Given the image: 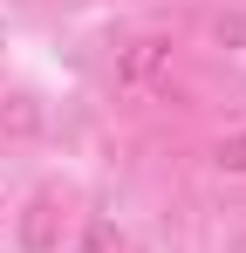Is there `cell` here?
Listing matches in <instances>:
<instances>
[{
	"instance_id": "4",
	"label": "cell",
	"mask_w": 246,
	"mask_h": 253,
	"mask_svg": "<svg viewBox=\"0 0 246 253\" xmlns=\"http://www.w3.org/2000/svg\"><path fill=\"white\" fill-rule=\"evenodd\" d=\"M219 165H226V171H246V130L233 137V144H219Z\"/></svg>"
},
{
	"instance_id": "3",
	"label": "cell",
	"mask_w": 246,
	"mask_h": 253,
	"mask_svg": "<svg viewBox=\"0 0 246 253\" xmlns=\"http://www.w3.org/2000/svg\"><path fill=\"white\" fill-rule=\"evenodd\" d=\"M82 253H123V240L110 233V219H89V240H82Z\"/></svg>"
},
{
	"instance_id": "1",
	"label": "cell",
	"mask_w": 246,
	"mask_h": 253,
	"mask_svg": "<svg viewBox=\"0 0 246 253\" xmlns=\"http://www.w3.org/2000/svg\"><path fill=\"white\" fill-rule=\"evenodd\" d=\"M55 240H62V212H55L48 192H35L28 212H21V247L28 253H55Z\"/></svg>"
},
{
	"instance_id": "5",
	"label": "cell",
	"mask_w": 246,
	"mask_h": 253,
	"mask_svg": "<svg viewBox=\"0 0 246 253\" xmlns=\"http://www.w3.org/2000/svg\"><path fill=\"white\" fill-rule=\"evenodd\" d=\"M7 130H21V137H28V130H35V110H28V103H14V110H7Z\"/></svg>"
},
{
	"instance_id": "6",
	"label": "cell",
	"mask_w": 246,
	"mask_h": 253,
	"mask_svg": "<svg viewBox=\"0 0 246 253\" xmlns=\"http://www.w3.org/2000/svg\"><path fill=\"white\" fill-rule=\"evenodd\" d=\"M233 253H246V240H240V247H233Z\"/></svg>"
},
{
	"instance_id": "2",
	"label": "cell",
	"mask_w": 246,
	"mask_h": 253,
	"mask_svg": "<svg viewBox=\"0 0 246 253\" xmlns=\"http://www.w3.org/2000/svg\"><path fill=\"white\" fill-rule=\"evenodd\" d=\"M164 62H171V42H164V35H144V42H130V55H123V83H144V76H158Z\"/></svg>"
}]
</instances>
